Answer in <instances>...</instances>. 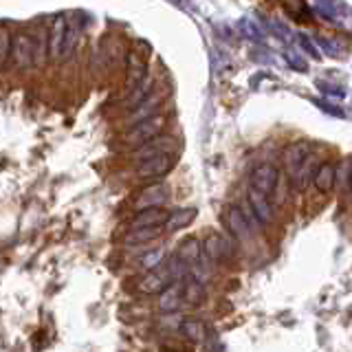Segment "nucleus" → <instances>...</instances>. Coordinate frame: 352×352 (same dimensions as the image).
<instances>
[{"label": "nucleus", "mask_w": 352, "mask_h": 352, "mask_svg": "<svg viewBox=\"0 0 352 352\" xmlns=\"http://www.w3.org/2000/svg\"><path fill=\"white\" fill-rule=\"evenodd\" d=\"M297 44H300V49L306 51V55H311L313 60H319V58H322V53H319V49L311 42V38H308V36H300V38H297Z\"/></svg>", "instance_id": "nucleus-27"}, {"label": "nucleus", "mask_w": 352, "mask_h": 352, "mask_svg": "<svg viewBox=\"0 0 352 352\" xmlns=\"http://www.w3.org/2000/svg\"><path fill=\"white\" fill-rule=\"evenodd\" d=\"M284 60L289 62V66H293L295 71H308V62L302 58V55H297L295 51H286Z\"/></svg>", "instance_id": "nucleus-26"}, {"label": "nucleus", "mask_w": 352, "mask_h": 352, "mask_svg": "<svg viewBox=\"0 0 352 352\" xmlns=\"http://www.w3.org/2000/svg\"><path fill=\"white\" fill-rule=\"evenodd\" d=\"M198 216V209L194 207H185V209H179V212H172L165 218V229L168 231H179V229H185L190 227Z\"/></svg>", "instance_id": "nucleus-17"}, {"label": "nucleus", "mask_w": 352, "mask_h": 352, "mask_svg": "<svg viewBox=\"0 0 352 352\" xmlns=\"http://www.w3.org/2000/svg\"><path fill=\"white\" fill-rule=\"evenodd\" d=\"M174 157L172 152H161V154H152V157L139 161L137 176L139 179H154V176H163L172 170Z\"/></svg>", "instance_id": "nucleus-4"}, {"label": "nucleus", "mask_w": 352, "mask_h": 352, "mask_svg": "<svg viewBox=\"0 0 352 352\" xmlns=\"http://www.w3.org/2000/svg\"><path fill=\"white\" fill-rule=\"evenodd\" d=\"M174 146V139L170 137H165V139H159V137H154L146 143H141V146H137L135 150V159L137 161H143V159H148L152 157V154H161V152H170Z\"/></svg>", "instance_id": "nucleus-14"}, {"label": "nucleus", "mask_w": 352, "mask_h": 352, "mask_svg": "<svg viewBox=\"0 0 352 352\" xmlns=\"http://www.w3.org/2000/svg\"><path fill=\"white\" fill-rule=\"evenodd\" d=\"M223 223H225L227 231L231 234V238H236V240H249L251 238L249 220H247L245 214H242L240 207H229L225 212V216H223Z\"/></svg>", "instance_id": "nucleus-9"}, {"label": "nucleus", "mask_w": 352, "mask_h": 352, "mask_svg": "<svg viewBox=\"0 0 352 352\" xmlns=\"http://www.w3.org/2000/svg\"><path fill=\"white\" fill-rule=\"evenodd\" d=\"M240 31H242V36H245L247 40H253V42H260L264 36H262V31L260 27L256 25L253 20L245 18V20H240Z\"/></svg>", "instance_id": "nucleus-23"}, {"label": "nucleus", "mask_w": 352, "mask_h": 352, "mask_svg": "<svg viewBox=\"0 0 352 352\" xmlns=\"http://www.w3.org/2000/svg\"><path fill=\"white\" fill-rule=\"evenodd\" d=\"M165 201H168V190L163 185H152L146 187L141 192V196L137 198V209H146V207H163Z\"/></svg>", "instance_id": "nucleus-16"}, {"label": "nucleus", "mask_w": 352, "mask_h": 352, "mask_svg": "<svg viewBox=\"0 0 352 352\" xmlns=\"http://www.w3.org/2000/svg\"><path fill=\"white\" fill-rule=\"evenodd\" d=\"M161 236V227H132L126 236V245H146Z\"/></svg>", "instance_id": "nucleus-21"}, {"label": "nucleus", "mask_w": 352, "mask_h": 352, "mask_svg": "<svg viewBox=\"0 0 352 352\" xmlns=\"http://www.w3.org/2000/svg\"><path fill=\"white\" fill-rule=\"evenodd\" d=\"M163 126H165V119L161 115H150L132 126V130L126 135V141L130 146H141V143L159 137L163 132Z\"/></svg>", "instance_id": "nucleus-2"}, {"label": "nucleus", "mask_w": 352, "mask_h": 352, "mask_svg": "<svg viewBox=\"0 0 352 352\" xmlns=\"http://www.w3.org/2000/svg\"><path fill=\"white\" fill-rule=\"evenodd\" d=\"M313 181H315V187L322 194H328V192H333V187L337 183V168L333 163H322L319 168L315 170L313 174Z\"/></svg>", "instance_id": "nucleus-13"}, {"label": "nucleus", "mask_w": 352, "mask_h": 352, "mask_svg": "<svg viewBox=\"0 0 352 352\" xmlns=\"http://www.w3.org/2000/svg\"><path fill=\"white\" fill-rule=\"evenodd\" d=\"M201 251H203L201 240H198V238H185L179 245V249H176V260H179L183 267L190 269L198 260H201Z\"/></svg>", "instance_id": "nucleus-11"}, {"label": "nucleus", "mask_w": 352, "mask_h": 352, "mask_svg": "<svg viewBox=\"0 0 352 352\" xmlns=\"http://www.w3.org/2000/svg\"><path fill=\"white\" fill-rule=\"evenodd\" d=\"M146 64L143 60H139L135 53L130 55V64H128V93L135 91L137 86H141L146 82Z\"/></svg>", "instance_id": "nucleus-20"}, {"label": "nucleus", "mask_w": 352, "mask_h": 352, "mask_svg": "<svg viewBox=\"0 0 352 352\" xmlns=\"http://www.w3.org/2000/svg\"><path fill=\"white\" fill-rule=\"evenodd\" d=\"M9 51H11V36H9V31L3 27L0 29V69H3L9 60Z\"/></svg>", "instance_id": "nucleus-25"}, {"label": "nucleus", "mask_w": 352, "mask_h": 352, "mask_svg": "<svg viewBox=\"0 0 352 352\" xmlns=\"http://www.w3.org/2000/svg\"><path fill=\"white\" fill-rule=\"evenodd\" d=\"M179 330H181V335H183V337H187L190 341H194V344H203V341L207 339V326L201 322V319L185 317L183 322L179 324Z\"/></svg>", "instance_id": "nucleus-19"}, {"label": "nucleus", "mask_w": 352, "mask_h": 352, "mask_svg": "<svg viewBox=\"0 0 352 352\" xmlns=\"http://www.w3.org/2000/svg\"><path fill=\"white\" fill-rule=\"evenodd\" d=\"M181 282L174 280L172 284H168L165 289L161 291V302H159V308L163 313H174L179 311L181 306Z\"/></svg>", "instance_id": "nucleus-18"}, {"label": "nucleus", "mask_w": 352, "mask_h": 352, "mask_svg": "<svg viewBox=\"0 0 352 352\" xmlns=\"http://www.w3.org/2000/svg\"><path fill=\"white\" fill-rule=\"evenodd\" d=\"M168 218V212L163 207H146L139 209V214L132 220V227H161Z\"/></svg>", "instance_id": "nucleus-15"}, {"label": "nucleus", "mask_w": 352, "mask_h": 352, "mask_svg": "<svg viewBox=\"0 0 352 352\" xmlns=\"http://www.w3.org/2000/svg\"><path fill=\"white\" fill-rule=\"evenodd\" d=\"M278 183H280V170L269 163L258 165L249 176V187H253V190H258L262 194H269V196L275 192Z\"/></svg>", "instance_id": "nucleus-3"}, {"label": "nucleus", "mask_w": 352, "mask_h": 352, "mask_svg": "<svg viewBox=\"0 0 352 352\" xmlns=\"http://www.w3.org/2000/svg\"><path fill=\"white\" fill-rule=\"evenodd\" d=\"M176 278H174V271H172V267L168 264V267H154V269H150L148 271V275L143 278L141 282H139V291L141 293H146V295H157V293H161L165 286L168 284H172Z\"/></svg>", "instance_id": "nucleus-5"}, {"label": "nucleus", "mask_w": 352, "mask_h": 352, "mask_svg": "<svg viewBox=\"0 0 352 352\" xmlns=\"http://www.w3.org/2000/svg\"><path fill=\"white\" fill-rule=\"evenodd\" d=\"M205 253L214 262H229L231 258L236 256V247L231 245V240L220 236V234H209L205 238Z\"/></svg>", "instance_id": "nucleus-6"}, {"label": "nucleus", "mask_w": 352, "mask_h": 352, "mask_svg": "<svg viewBox=\"0 0 352 352\" xmlns=\"http://www.w3.org/2000/svg\"><path fill=\"white\" fill-rule=\"evenodd\" d=\"M66 31H69V22H66L64 16H58L53 20V27L51 33L47 38V53L51 60H58L62 62V51H64V40H66Z\"/></svg>", "instance_id": "nucleus-10"}, {"label": "nucleus", "mask_w": 352, "mask_h": 352, "mask_svg": "<svg viewBox=\"0 0 352 352\" xmlns=\"http://www.w3.org/2000/svg\"><path fill=\"white\" fill-rule=\"evenodd\" d=\"M337 181H341V185L348 190V185H350V161L348 159L344 161L341 168H337Z\"/></svg>", "instance_id": "nucleus-28"}, {"label": "nucleus", "mask_w": 352, "mask_h": 352, "mask_svg": "<svg viewBox=\"0 0 352 352\" xmlns=\"http://www.w3.org/2000/svg\"><path fill=\"white\" fill-rule=\"evenodd\" d=\"M181 282V302L187 304V306H203L205 300H207V291L201 280H196L194 275H183L179 280Z\"/></svg>", "instance_id": "nucleus-8"}, {"label": "nucleus", "mask_w": 352, "mask_h": 352, "mask_svg": "<svg viewBox=\"0 0 352 352\" xmlns=\"http://www.w3.org/2000/svg\"><path fill=\"white\" fill-rule=\"evenodd\" d=\"M308 157H311V143H306V141H295L284 150L286 168H289L291 172H295L297 168H300Z\"/></svg>", "instance_id": "nucleus-12"}, {"label": "nucleus", "mask_w": 352, "mask_h": 352, "mask_svg": "<svg viewBox=\"0 0 352 352\" xmlns=\"http://www.w3.org/2000/svg\"><path fill=\"white\" fill-rule=\"evenodd\" d=\"M264 25L269 27V31L273 33L275 38H280V40H289V36H291V31H289V27L284 25L282 20H275V18H267L264 20Z\"/></svg>", "instance_id": "nucleus-24"}, {"label": "nucleus", "mask_w": 352, "mask_h": 352, "mask_svg": "<svg viewBox=\"0 0 352 352\" xmlns=\"http://www.w3.org/2000/svg\"><path fill=\"white\" fill-rule=\"evenodd\" d=\"M247 198H249V205H251L253 216L258 218V223L260 225H271L273 220H275V212H273V205H271V196L269 194H262L258 190H253V187H249Z\"/></svg>", "instance_id": "nucleus-7"}, {"label": "nucleus", "mask_w": 352, "mask_h": 352, "mask_svg": "<svg viewBox=\"0 0 352 352\" xmlns=\"http://www.w3.org/2000/svg\"><path fill=\"white\" fill-rule=\"evenodd\" d=\"M9 58L14 60V64L20 71H27L36 64V40L29 33H16L11 38V51Z\"/></svg>", "instance_id": "nucleus-1"}, {"label": "nucleus", "mask_w": 352, "mask_h": 352, "mask_svg": "<svg viewBox=\"0 0 352 352\" xmlns=\"http://www.w3.org/2000/svg\"><path fill=\"white\" fill-rule=\"evenodd\" d=\"M163 258H165V249H150L137 260V264L143 271H150L154 267H159V264L163 262Z\"/></svg>", "instance_id": "nucleus-22"}]
</instances>
